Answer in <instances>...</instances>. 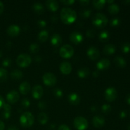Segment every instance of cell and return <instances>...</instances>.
Wrapping results in <instances>:
<instances>
[{
  "label": "cell",
  "mask_w": 130,
  "mask_h": 130,
  "mask_svg": "<svg viewBox=\"0 0 130 130\" xmlns=\"http://www.w3.org/2000/svg\"><path fill=\"white\" fill-rule=\"evenodd\" d=\"M44 91L43 88L41 85H36L32 88V95L34 99H39L43 96Z\"/></svg>",
  "instance_id": "12"
},
{
  "label": "cell",
  "mask_w": 130,
  "mask_h": 130,
  "mask_svg": "<svg viewBox=\"0 0 130 130\" xmlns=\"http://www.w3.org/2000/svg\"><path fill=\"white\" fill-rule=\"evenodd\" d=\"M4 104H5V100H4L3 98L0 95V109L3 108Z\"/></svg>",
  "instance_id": "48"
},
{
  "label": "cell",
  "mask_w": 130,
  "mask_h": 130,
  "mask_svg": "<svg viewBox=\"0 0 130 130\" xmlns=\"http://www.w3.org/2000/svg\"><path fill=\"white\" fill-rule=\"evenodd\" d=\"M107 2L109 3L112 4V3H114V1H113V0H112V1H107Z\"/></svg>",
  "instance_id": "57"
},
{
  "label": "cell",
  "mask_w": 130,
  "mask_h": 130,
  "mask_svg": "<svg viewBox=\"0 0 130 130\" xmlns=\"http://www.w3.org/2000/svg\"><path fill=\"white\" fill-rule=\"evenodd\" d=\"M50 126L52 127V128H52V129H54V128H55V125H50Z\"/></svg>",
  "instance_id": "58"
},
{
  "label": "cell",
  "mask_w": 130,
  "mask_h": 130,
  "mask_svg": "<svg viewBox=\"0 0 130 130\" xmlns=\"http://www.w3.org/2000/svg\"><path fill=\"white\" fill-rule=\"evenodd\" d=\"M8 130H19V128L16 126H14V125H11L8 128Z\"/></svg>",
  "instance_id": "50"
},
{
  "label": "cell",
  "mask_w": 130,
  "mask_h": 130,
  "mask_svg": "<svg viewBox=\"0 0 130 130\" xmlns=\"http://www.w3.org/2000/svg\"><path fill=\"white\" fill-rule=\"evenodd\" d=\"M68 100L72 105H77L81 102V98L78 94L76 93H72L68 96Z\"/></svg>",
  "instance_id": "19"
},
{
  "label": "cell",
  "mask_w": 130,
  "mask_h": 130,
  "mask_svg": "<svg viewBox=\"0 0 130 130\" xmlns=\"http://www.w3.org/2000/svg\"><path fill=\"white\" fill-rule=\"evenodd\" d=\"M126 102L128 103V104L130 105V93L127 95L126 96Z\"/></svg>",
  "instance_id": "56"
},
{
  "label": "cell",
  "mask_w": 130,
  "mask_h": 130,
  "mask_svg": "<svg viewBox=\"0 0 130 130\" xmlns=\"http://www.w3.org/2000/svg\"><path fill=\"white\" fill-rule=\"evenodd\" d=\"M8 79V72L5 69L0 68V82H5Z\"/></svg>",
  "instance_id": "31"
},
{
  "label": "cell",
  "mask_w": 130,
  "mask_h": 130,
  "mask_svg": "<svg viewBox=\"0 0 130 130\" xmlns=\"http://www.w3.org/2000/svg\"><path fill=\"white\" fill-rule=\"evenodd\" d=\"M87 55L92 60H96L100 57L99 50L95 46H91L88 49Z\"/></svg>",
  "instance_id": "10"
},
{
  "label": "cell",
  "mask_w": 130,
  "mask_h": 130,
  "mask_svg": "<svg viewBox=\"0 0 130 130\" xmlns=\"http://www.w3.org/2000/svg\"><path fill=\"white\" fill-rule=\"evenodd\" d=\"M105 3H106V1H105V0H94V1H93L92 4L93 7L96 10H102L104 8Z\"/></svg>",
  "instance_id": "28"
},
{
  "label": "cell",
  "mask_w": 130,
  "mask_h": 130,
  "mask_svg": "<svg viewBox=\"0 0 130 130\" xmlns=\"http://www.w3.org/2000/svg\"><path fill=\"white\" fill-rule=\"evenodd\" d=\"M21 104H22V105L24 108H28L30 105V100L27 99H22Z\"/></svg>",
  "instance_id": "40"
},
{
  "label": "cell",
  "mask_w": 130,
  "mask_h": 130,
  "mask_svg": "<svg viewBox=\"0 0 130 130\" xmlns=\"http://www.w3.org/2000/svg\"><path fill=\"white\" fill-rule=\"evenodd\" d=\"M10 116H11V112H10L4 111L2 113V117L3 119H8L10 118Z\"/></svg>",
  "instance_id": "45"
},
{
  "label": "cell",
  "mask_w": 130,
  "mask_h": 130,
  "mask_svg": "<svg viewBox=\"0 0 130 130\" xmlns=\"http://www.w3.org/2000/svg\"><path fill=\"white\" fill-rule=\"evenodd\" d=\"M20 29L19 26L17 25H11L7 28L6 29V32L11 37H15L17 36L20 34Z\"/></svg>",
  "instance_id": "14"
},
{
  "label": "cell",
  "mask_w": 130,
  "mask_h": 130,
  "mask_svg": "<svg viewBox=\"0 0 130 130\" xmlns=\"http://www.w3.org/2000/svg\"><path fill=\"white\" fill-rule=\"evenodd\" d=\"M119 116H120L121 118H126V111L123 110V111L121 112L120 114H119Z\"/></svg>",
  "instance_id": "49"
},
{
  "label": "cell",
  "mask_w": 130,
  "mask_h": 130,
  "mask_svg": "<svg viewBox=\"0 0 130 130\" xmlns=\"http://www.w3.org/2000/svg\"><path fill=\"white\" fill-rule=\"evenodd\" d=\"M93 125L96 128H100L104 126L105 123V119L103 116H95L92 120Z\"/></svg>",
  "instance_id": "11"
},
{
  "label": "cell",
  "mask_w": 130,
  "mask_h": 130,
  "mask_svg": "<svg viewBox=\"0 0 130 130\" xmlns=\"http://www.w3.org/2000/svg\"><path fill=\"white\" fill-rule=\"evenodd\" d=\"M60 55L63 58H70L73 56L74 50L69 44H65L60 49Z\"/></svg>",
  "instance_id": "6"
},
{
  "label": "cell",
  "mask_w": 130,
  "mask_h": 130,
  "mask_svg": "<svg viewBox=\"0 0 130 130\" xmlns=\"http://www.w3.org/2000/svg\"><path fill=\"white\" fill-rule=\"evenodd\" d=\"M90 70L87 67H83L77 71V76L80 78H86L90 75Z\"/></svg>",
  "instance_id": "24"
},
{
  "label": "cell",
  "mask_w": 130,
  "mask_h": 130,
  "mask_svg": "<svg viewBox=\"0 0 130 130\" xmlns=\"http://www.w3.org/2000/svg\"><path fill=\"white\" fill-rule=\"evenodd\" d=\"M95 34H96V32L94 29H88L87 31L86 32V35L88 38H93L95 37Z\"/></svg>",
  "instance_id": "38"
},
{
  "label": "cell",
  "mask_w": 130,
  "mask_h": 130,
  "mask_svg": "<svg viewBox=\"0 0 130 130\" xmlns=\"http://www.w3.org/2000/svg\"><path fill=\"white\" fill-rule=\"evenodd\" d=\"M11 64V60L9 58H6L5 59H4L2 62V65L3 66L5 67H10Z\"/></svg>",
  "instance_id": "39"
},
{
  "label": "cell",
  "mask_w": 130,
  "mask_h": 130,
  "mask_svg": "<svg viewBox=\"0 0 130 130\" xmlns=\"http://www.w3.org/2000/svg\"><path fill=\"white\" fill-rule=\"evenodd\" d=\"M70 41L75 44H79L83 41V36L82 34L77 31H74L71 33L69 36Z\"/></svg>",
  "instance_id": "9"
},
{
  "label": "cell",
  "mask_w": 130,
  "mask_h": 130,
  "mask_svg": "<svg viewBox=\"0 0 130 130\" xmlns=\"http://www.w3.org/2000/svg\"><path fill=\"white\" fill-rule=\"evenodd\" d=\"M17 64L22 68H25L30 66L32 62V58L29 54L22 53L19 55L16 60Z\"/></svg>",
  "instance_id": "4"
},
{
  "label": "cell",
  "mask_w": 130,
  "mask_h": 130,
  "mask_svg": "<svg viewBox=\"0 0 130 130\" xmlns=\"http://www.w3.org/2000/svg\"><path fill=\"white\" fill-rule=\"evenodd\" d=\"M110 62L107 58H102L96 64L98 71H104L106 70L110 67Z\"/></svg>",
  "instance_id": "15"
},
{
  "label": "cell",
  "mask_w": 130,
  "mask_h": 130,
  "mask_svg": "<svg viewBox=\"0 0 130 130\" xmlns=\"http://www.w3.org/2000/svg\"><path fill=\"white\" fill-rule=\"evenodd\" d=\"M2 55H3V52H1V51H0V58L2 57Z\"/></svg>",
  "instance_id": "59"
},
{
  "label": "cell",
  "mask_w": 130,
  "mask_h": 130,
  "mask_svg": "<svg viewBox=\"0 0 130 130\" xmlns=\"http://www.w3.org/2000/svg\"><path fill=\"white\" fill-rule=\"evenodd\" d=\"M118 93L114 87H109L105 91V98L109 102H112L116 99Z\"/></svg>",
  "instance_id": "8"
},
{
  "label": "cell",
  "mask_w": 130,
  "mask_h": 130,
  "mask_svg": "<svg viewBox=\"0 0 130 130\" xmlns=\"http://www.w3.org/2000/svg\"><path fill=\"white\" fill-rule=\"evenodd\" d=\"M48 38H49V32L46 30H41L38 36V39L41 42H45L48 39Z\"/></svg>",
  "instance_id": "30"
},
{
  "label": "cell",
  "mask_w": 130,
  "mask_h": 130,
  "mask_svg": "<svg viewBox=\"0 0 130 130\" xmlns=\"http://www.w3.org/2000/svg\"><path fill=\"white\" fill-rule=\"evenodd\" d=\"M90 2V1H88V0H81V1H79V3L82 6H86V5H88Z\"/></svg>",
  "instance_id": "47"
},
{
  "label": "cell",
  "mask_w": 130,
  "mask_h": 130,
  "mask_svg": "<svg viewBox=\"0 0 130 130\" xmlns=\"http://www.w3.org/2000/svg\"><path fill=\"white\" fill-rule=\"evenodd\" d=\"M43 83L47 86H53L57 83V77L53 74L50 72L45 73L43 76Z\"/></svg>",
  "instance_id": "7"
},
{
  "label": "cell",
  "mask_w": 130,
  "mask_h": 130,
  "mask_svg": "<svg viewBox=\"0 0 130 130\" xmlns=\"http://www.w3.org/2000/svg\"><path fill=\"white\" fill-rule=\"evenodd\" d=\"M116 46L112 44H108L107 45H105L104 46V53L106 55H112L113 53H114V52H116Z\"/></svg>",
  "instance_id": "23"
},
{
  "label": "cell",
  "mask_w": 130,
  "mask_h": 130,
  "mask_svg": "<svg viewBox=\"0 0 130 130\" xmlns=\"http://www.w3.org/2000/svg\"><path fill=\"white\" fill-rule=\"evenodd\" d=\"M61 3L63 4V5H66L69 6V5H72V4H74L75 3L74 0H62L60 1Z\"/></svg>",
  "instance_id": "43"
},
{
  "label": "cell",
  "mask_w": 130,
  "mask_h": 130,
  "mask_svg": "<svg viewBox=\"0 0 130 130\" xmlns=\"http://www.w3.org/2000/svg\"><path fill=\"white\" fill-rule=\"evenodd\" d=\"M46 6L51 11H57L59 8V4L55 0H48L46 1Z\"/></svg>",
  "instance_id": "18"
},
{
  "label": "cell",
  "mask_w": 130,
  "mask_h": 130,
  "mask_svg": "<svg viewBox=\"0 0 130 130\" xmlns=\"http://www.w3.org/2000/svg\"><path fill=\"white\" fill-rule=\"evenodd\" d=\"M5 129V124L3 121H0V130Z\"/></svg>",
  "instance_id": "55"
},
{
  "label": "cell",
  "mask_w": 130,
  "mask_h": 130,
  "mask_svg": "<svg viewBox=\"0 0 130 130\" xmlns=\"http://www.w3.org/2000/svg\"><path fill=\"white\" fill-rule=\"evenodd\" d=\"M4 11V5L2 2L0 1V15L3 13Z\"/></svg>",
  "instance_id": "52"
},
{
  "label": "cell",
  "mask_w": 130,
  "mask_h": 130,
  "mask_svg": "<svg viewBox=\"0 0 130 130\" xmlns=\"http://www.w3.org/2000/svg\"><path fill=\"white\" fill-rule=\"evenodd\" d=\"M90 109H91V110L93 112H95L97 111V106H96V105H92L91 107V108H90Z\"/></svg>",
  "instance_id": "53"
},
{
  "label": "cell",
  "mask_w": 130,
  "mask_h": 130,
  "mask_svg": "<svg viewBox=\"0 0 130 130\" xmlns=\"http://www.w3.org/2000/svg\"><path fill=\"white\" fill-rule=\"evenodd\" d=\"M99 74H100L99 71H95L92 74L93 76L94 77H98L99 76Z\"/></svg>",
  "instance_id": "51"
},
{
  "label": "cell",
  "mask_w": 130,
  "mask_h": 130,
  "mask_svg": "<svg viewBox=\"0 0 130 130\" xmlns=\"http://www.w3.org/2000/svg\"><path fill=\"white\" fill-rule=\"evenodd\" d=\"M29 50L31 53H36L39 52V46L37 43H32L30 46H29Z\"/></svg>",
  "instance_id": "33"
},
{
  "label": "cell",
  "mask_w": 130,
  "mask_h": 130,
  "mask_svg": "<svg viewBox=\"0 0 130 130\" xmlns=\"http://www.w3.org/2000/svg\"><path fill=\"white\" fill-rule=\"evenodd\" d=\"M119 6L118 4L116 3H112L109 5V7H108V11L112 15H116L119 13Z\"/></svg>",
  "instance_id": "27"
},
{
  "label": "cell",
  "mask_w": 130,
  "mask_h": 130,
  "mask_svg": "<svg viewBox=\"0 0 130 130\" xmlns=\"http://www.w3.org/2000/svg\"><path fill=\"white\" fill-rule=\"evenodd\" d=\"M120 22H121L120 19H119V18L116 17V18H113V19L110 20V25L112 27H117L120 24Z\"/></svg>",
  "instance_id": "37"
},
{
  "label": "cell",
  "mask_w": 130,
  "mask_h": 130,
  "mask_svg": "<svg viewBox=\"0 0 130 130\" xmlns=\"http://www.w3.org/2000/svg\"><path fill=\"white\" fill-rule=\"evenodd\" d=\"M60 70L63 74L68 75L72 71V66L68 62H63L60 65Z\"/></svg>",
  "instance_id": "16"
},
{
  "label": "cell",
  "mask_w": 130,
  "mask_h": 130,
  "mask_svg": "<svg viewBox=\"0 0 130 130\" xmlns=\"http://www.w3.org/2000/svg\"><path fill=\"white\" fill-rule=\"evenodd\" d=\"M114 63L118 67L123 68L126 66V61L123 57L121 56H117L114 58Z\"/></svg>",
  "instance_id": "21"
},
{
  "label": "cell",
  "mask_w": 130,
  "mask_h": 130,
  "mask_svg": "<svg viewBox=\"0 0 130 130\" xmlns=\"http://www.w3.org/2000/svg\"><path fill=\"white\" fill-rule=\"evenodd\" d=\"M38 24V25L41 28H43V27H45L46 26V22L44 20H39L37 22Z\"/></svg>",
  "instance_id": "42"
},
{
  "label": "cell",
  "mask_w": 130,
  "mask_h": 130,
  "mask_svg": "<svg viewBox=\"0 0 130 130\" xmlns=\"http://www.w3.org/2000/svg\"><path fill=\"white\" fill-rule=\"evenodd\" d=\"M121 50L123 51V53H127L129 52L130 51V43H124V44L122 45Z\"/></svg>",
  "instance_id": "36"
},
{
  "label": "cell",
  "mask_w": 130,
  "mask_h": 130,
  "mask_svg": "<svg viewBox=\"0 0 130 130\" xmlns=\"http://www.w3.org/2000/svg\"><path fill=\"white\" fill-rule=\"evenodd\" d=\"M10 77L13 80H20L23 77V73L19 69L13 70L10 73Z\"/></svg>",
  "instance_id": "25"
},
{
  "label": "cell",
  "mask_w": 130,
  "mask_h": 130,
  "mask_svg": "<svg viewBox=\"0 0 130 130\" xmlns=\"http://www.w3.org/2000/svg\"><path fill=\"white\" fill-rule=\"evenodd\" d=\"M91 13H92V11L90 9H84L80 11V15L81 17L86 19V18L90 17V15H91Z\"/></svg>",
  "instance_id": "32"
},
{
  "label": "cell",
  "mask_w": 130,
  "mask_h": 130,
  "mask_svg": "<svg viewBox=\"0 0 130 130\" xmlns=\"http://www.w3.org/2000/svg\"><path fill=\"white\" fill-rule=\"evenodd\" d=\"M74 126L77 130H86L88 127V122L84 117L77 116L74 120Z\"/></svg>",
  "instance_id": "5"
},
{
  "label": "cell",
  "mask_w": 130,
  "mask_h": 130,
  "mask_svg": "<svg viewBox=\"0 0 130 130\" xmlns=\"http://www.w3.org/2000/svg\"><path fill=\"white\" fill-rule=\"evenodd\" d=\"M19 91L21 94L24 95H26L30 92V85L27 81H24L19 86Z\"/></svg>",
  "instance_id": "17"
},
{
  "label": "cell",
  "mask_w": 130,
  "mask_h": 130,
  "mask_svg": "<svg viewBox=\"0 0 130 130\" xmlns=\"http://www.w3.org/2000/svg\"><path fill=\"white\" fill-rule=\"evenodd\" d=\"M19 121H20V125L24 128H30L34 124V116L29 112H24L20 117Z\"/></svg>",
  "instance_id": "3"
},
{
  "label": "cell",
  "mask_w": 130,
  "mask_h": 130,
  "mask_svg": "<svg viewBox=\"0 0 130 130\" xmlns=\"http://www.w3.org/2000/svg\"><path fill=\"white\" fill-rule=\"evenodd\" d=\"M32 10H34L36 13L38 15H41L44 13V6L41 3H35L32 5Z\"/></svg>",
  "instance_id": "22"
},
{
  "label": "cell",
  "mask_w": 130,
  "mask_h": 130,
  "mask_svg": "<svg viewBox=\"0 0 130 130\" xmlns=\"http://www.w3.org/2000/svg\"><path fill=\"white\" fill-rule=\"evenodd\" d=\"M38 120L41 124H46L48 121V116L46 113L41 112L38 116Z\"/></svg>",
  "instance_id": "29"
},
{
  "label": "cell",
  "mask_w": 130,
  "mask_h": 130,
  "mask_svg": "<svg viewBox=\"0 0 130 130\" xmlns=\"http://www.w3.org/2000/svg\"><path fill=\"white\" fill-rule=\"evenodd\" d=\"M58 130H71L70 128H69L68 126L66 125V124H62L58 127Z\"/></svg>",
  "instance_id": "46"
},
{
  "label": "cell",
  "mask_w": 130,
  "mask_h": 130,
  "mask_svg": "<svg viewBox=\"0 0 130 130\" xmlns=\"http://www.w3.org/2000/svg\"><path fill=\"white\" fill-rule=\"evenodd\" d=\"M51 43L55 47L59 46L62 43V36L59 34H54L51 38Z\"/></svg>",
  "instance_id": "20"
},
{
  "label": "cell",
  "mask_w": 130,
  "mask_h": 130,
  "mask_svg": "<svg viewBox=\"0 0 130 130\" xmlns=\"http://www.w3.org/2000/svg\"><path fill=\"white\" fill-rule=\"evenodd\" d=\"M6 99L10 104H15L19 100V93L15 90H12V91H10L6 95Z\"/></svg>",
  "instance_id": "13"
},
{
  "label": "cell",
  "mask_w": 130,
  "mask_h": 130,
  "mask_svg": "<svg viewBox=\"0 0 130 130\" xmlns=\"http://www.w3.org/2000/svg\"><path fill=\"white\" fill-rule=\"evenodd\" d=\"M3 108L4 109V111L10 112H11V107L9 104H5H5H4L3 106Z\"/></svg>",
  "instance_id": "44"
},
{
  "label": "cell",
  "mask_w": 130,
  "mask_h": 130,
  "mask_svg": "<svg viewBox=\"0 0 130 130\" xmlns=\"http://www.w3.org/2000/svg\"><path fill=\"white\" fill-rule=\"evenodd\" d=\"M35 60L36 62H41L42 61V58L41 56H36L35 58Z\"/></svg>",
  "instance_id": "54"
},
{
  "label": "cell",
  "mask_w": 130,
  "mask_h": 130,
  "mask_svg": "<svg viewBox=\"0 0 130 130\" xmlns=\"http://www.w3.org/2000/svg\"><path fill=\"white\" fill-rule=\"evenodd\" d=\"M92 23L96 27L104 28L108 23V19L104 14L97 13L93 17Z\"/></svg>",
  "instance_id": "2"
},
{
  "label": "cell",
  "mask_w": 130,
  "mask_h": 130,
  "mask_svg": "<svg viewBox=\"0 0 130 130\" xmlns=\"http://www.w3.org/2000/svg\"><path fill=\"white\" fill-rule=\"evenodd\" d=\"M53 94L55 96V97L58 98V99H60L63 96V93L61 89L60 88H55L53 90Z\"/></svg>",
  "instance_id": "35"
},
{
  "label": "cell",
  "mask_w": 130,
  "mask_h": 130,
  "mask_svg": "<svg viewBox=\"0 0 130 130\" xmlns=\"http://www.w3.org/2000/svg\"><path fill=\"white\" fill-rule=\"evenodd\" d=\"M60 19L66 25L72 24L77 19L76 11L70 8H63L60 11Z\"/></svg>",
  "instance_id": "1"
},
{
  "label": "cell",
  "mask_w": 130,
  "mask_h": 130,
  "mask_svg": "<svg viewBox=\"0 0 130 130\" xmlns=\"http://www.w3.org/2000/svg\"><path fill=\"white\" fill-rule=\"evenodd\" d=\"M99 39L100 41L102 42V43H105L109 41L110 39V34L107 30H103L99 34Z\"/></svg>",
  "instance_id": "26"
},
{
  "label": "cell",
  "mask_w": 130,
  "mask_h": 130,
  "mask_svg": "<svg viewBox=\"0 0 130 130\" xmlns=\"http://www.w3.org/2000/svg\"><path fill=\"white\" fill-rule=\"evenodd\" d=\"M102 112L104 114H109L111 112L112 107L109 104H104L101 107Z\"/></svg>",
  "instance_id": "34"
},
{
  "label": "cell",
  "mask_w": 130,
  "mask_h": 130,
  "mask_svg": "<svg viewBox=\"0 0 130 130\" xmlns=\"http://www.w3.org/2000/svg\"><path fill=\"white\" fill-rule=\"evenodd\" d=\"M38 107L39 109H41V110H44V109H45L47 107L46 103L44 101L39 102L38 104Z\"/></svg>",
  "instance_id": "41"
}]
</instances>
